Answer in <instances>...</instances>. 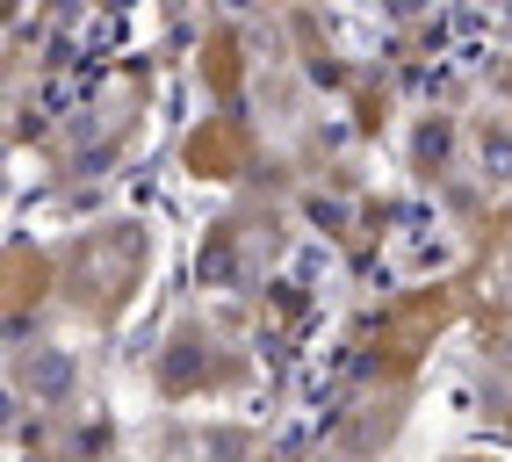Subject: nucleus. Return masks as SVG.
Segmentation results:
<instances>
[{"instance_id": "1", "label": "nucleus", "mask_w": 512, "mask_h": 462, "mask_svg": "<svg viewBox=\"0 0 512 462\" xmlns=\"http://www.w3.org/2000/svg\"><path fill=\"white\" fill-rule=\"evenodd\" d=\"M29 390H37V398H65V390H73V354H44L37 369H29Z\"/></svg>"}, {"instance_id": "2", "label": "nucleus", "mask_w": 512, "mask_h": 462, "mask_svg": "<svg viewBox=\"0 0 512 462\" xmlns=\"http://www.w3.org/2000/svg\"><path fill=\"white\" fill-rule=\"evenodd\" d=\"M476 152H484V174L512 188V130H498V123H491L484 138H476Z\"/></svg>"}]
</instances>
